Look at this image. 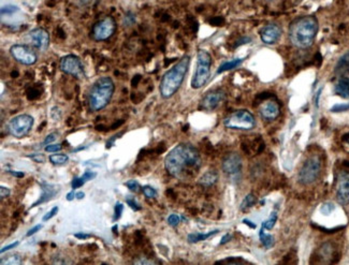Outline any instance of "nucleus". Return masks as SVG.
<instances>
[{"label": "nucleus", "instance_id": "f257e3e1", "mask_svg": "<svg viewBox=\"0 0 349 265\" xmlns=\"http://www.w3.org/2000/svg\"><path fill=\"white\" fill-rule=\"evenodd\" d=\"M165 167L171 176L178 179H188L195 176L200 170V154L191 144L180 143L167 155Z\"/></svg>", "mask_w": 349, "mask_h": 265}, {"label": "nucleus", "instance_id": "f03ea898", "mask_svg": "<svg viewBox=\"0 0 349 265\" xmlns=\"http://www.w3.org/2000/svg\"><path fill=\"white\" fill-rule=\"evenodd\" d=\"M318 30H319V23L315 16H300L289 24L288 38L294 47L299 50H306L314 44Z\"/></svg>", "mask_w": 349, "mask_h": 265}, {"label": "nucleus", "instance_id": "7ed1b4c3", "mask_svg": "<svg viewBox=\"0 0 349 265\" xmlns=\"http://www.w3.org/2000/svg\"><path fill=\"white\" fill-rule=\"evenodd\" d=\"M190 65V56L184 55L178 62L162 75L159 93L164 99H170L177 93L187 74Z\"/></svg>", "mask_w": 349, "mask_h": 265}, {"label": "nucleus", "instance_id": "20e7f679", "mask_svg": "<svg viewBox=\"0 0 349 265\" xmlns=\"http://www.w3.org/2000/svg\"><path fill=\"white\" fill-rule=\"evenodd\" d=\"M115 92V84L110 76H100L94 82L87 94V103L90 111L104 110L112 100Z\"/></svg>", "mask_w": 349, "mask_h": 265}, {"label": "nucleus", "instance_id": "39448f33", "mask_svg": "<svg viewBox=\"0 0 349 265\" xmlns=\"http://www.w3.org/2000/svg\"><path fill=\"white\" fill-rule=\"evenodd\" d=\"M212 56L206 50H199L197 54V64L195 73L191 79V88L200 89L208 83L210 76Z\"/></svg>", "mask_w": 349, "mask_h": 265}, {"label": "nucleus", "instance_id": "423d86ee", "mask_svg": "<svg viewBox=\"0 0 349 265\" xmlns=\"http://www.w3.org/2000/svg\"><path fill=\"white\" fill-rule=\"evenodd\" d=\"M222 124L226 128L231 130L249 131L256 127V118L248 110H238L226 116Z\"/></svg>", "mask_w": 349, "mask_h": 265}, {"label": "nucleus", "instance_id": "0eeeda50", "mask_svg": "<svg viewBox=\"0 0 349 265\" xmlns=\"http://www.w3.org/2000/svg\"><path fill=\"white\" fill-rule=\"evenodd\" d=\"M322 164L319 156L312 155L304 161L303 166L299 171V182L304 186L315 183L319 178L321 173Z\"/></svg>", "mask_w": 349, "mask_h": 265}, {"label": "nucleus", "instance_id": "6e6552de", "mask_svg": "<svg viewBox=\"0 0 349 265\" xmlns=\"http://www.w3.org/2000/svg\"><path fill=\"white\" fill-rule=\"evenodd\" d=\"M116 28V21L114 20V17L105 16L93 25L92 30H90V38L95 42L107 41L115 33Z\"/></svg>", "mask_w": 349, "mask_h": 265}, {"label": "nucleus", "instance_id": "1a4fd4ad", "mask_svg": "<svg viewBox=\"0 0 349 265\" xmlns=\"http://www.w3.org/2000/svg\"><path fill=\"white\" fill-rule=\"evenodd\" d=\"M34 127V117L29 114H20L12 117L7 125L9 134L16 138L28 135Z\"/></svg>", "mask_w": 349, "mask_h": 265}, {"label": "nucleus", "instance_id": "9d476101", "mask_svg": "<svg viewBox=\"0 0 349 265\" xmlns=\"http://www.w3.org/2000/svg\"><path fill=\"white\" fill-rule=\"evenodd\" d=\"M59 69L63 73L75 77L77 80L85 79V70H84L82 60L73 54L62 57L59 62Z\"/></svg>", "mask_w": 349, "mask_h": 265}, {"label": "nucleus", "instance_id": "9b49d317", "mask_svg": "<svg viewBox=\"0 0 349 265\" xmlns=\"http://www.w3.org/2000/svg\"><path fill=\"white\" fill-rule=\"evenodd\" d=\"M9 52L11 57L23 66H34L38 62V55L35 49L27 44H13Z\"/></svg>", "mask_w": 349, "mask_h": 265}, {"label": "nucleus", "instance_id": "f8f14e48", "mask_svg": "<svg viewBox=\"0 0 349 265\" xmlns=\"http://www.w3.org/2000/svg\"><path fill=\"white\" fill-rule=\"evenodd\" d=\"M226 100V93L220 88L212 89L203 96L200 101V108L207 112H213Z\"/></svg>", "mask_w": 349, "mask_h": 265}, {"label": "nucleus", "instance_id": "ddd939ff", "mask_svg": "<svg viewBox=\"0 0 349 265\" xmlns=\"http://www.w3.org/2000/svg\"><path fill=\"white\" fill-rule=\"evenodd\" d=\"M336 200L339 204L345 206L349 204V172L340 171L335 182Z\"/></svg>", "mask_w": 349, "mask_h": 265}, {"label": "nucleus", "instance_id": "4468645a", "mask_svg": "<svg viewBox=\"0 0 349 265\" xmlns=\"http://www.w3.org/2000/svg\"><path fill=\"white\" fill-rule=\"evenodd\" d=\"M28 38L33 43V46L37 51L44 53L49 49L51 38L50 33L46 29L38 27L30 30L28 33Z\"/></svg>", "mask_w": 349, "mask_h": 265}, {"label": "nucleus", "instance_id": "2eb2a0df", "mask_svg": "<svg viewBox=\"0 0 349 265\" xmlns=\"http://www.w3.org/2000/svg\"><path fill=\"white\" fill-rule=\"evenodd\" d=\"M282 34V30L279 24L269 23L264 25L259 32L260 39L264 44L274 45L280 40Z\"/></svg>", "mask_w": 349, "mask_h": 265}, {"label": "nucleus", "instance_id": "dca6fc26", "mask_svg": "<svg viewBox=\"0 0 349 265\" xmlns=\"http://www.w3.org/2000/svg\"><path fill=\"white\" fill-rule=\"evenodd\" d=\"M280 104L275 99H267L258 107L260 116L262 119L268 122H273L280 115Z\"/></svg>", "mask_w": 349, "mask_h": 265}, {"label": "nucleus", "instance_id": "f3484780", "mask_svg": "<svg viewBox=\"0 0 349 265\" xmlns=\"http://www.w3.org/2000/svg\"><path fill=\"white\" fill-rule=\"evenodd\" d=\"M222 171L231 177L238 176L242 170V159L238 154H230L222 161Z\"/></svg>", "mask_w": 349, "mask_h": 265}, {"label": "nucleus", "instance_id": "a211bd4d", "mask_svg": "<svg viewBox=\"0 0 349 265\" xmlns=\"http://www.w3.org/2000/svg\"><path fill=\"white\" fill-rule=\"evenodd\" d=\"M334 73L340 77L345 76L349 73V51L346 52L344 55H342L338 60L334 68Z\"/></svg>", "mask_w": 349, "mask_h": 265}, {"label": "nucleus", "instance_id": "6ab92c4d", "mask_svg": "<svg viewBox=\"0 0 349 265\" xmlns=\"http://www.w3.org/2000/svg\"><path fill=\"white\" fill-rule=\"evenodd\" d=\"M334 93L343 99H349V77H340L334 86Z\"/></svg>", "mask_w": 349, "mask_h": 265}, {"label": "nucleus", "instance_id": "aec40b11", "mask_svg": "<svg viewBox=\"0 0 349 265\" xmlns=\"http://www.w3.org/2000/svg\"><path fill=\"white\" fill-rule=\"evenodd\" d=\"M56 192H57V189L54 188L53 186H51V185H43V187H42V196L40 197V199L37 202L33 204L32 207H30V208L35 207L37 205H39V204H42V203H44V202H47L49 200H51V199L56 195Z\"/></svg>", "mask_w": 349, "mask_h": 265}, {"label": "nucleus", "instance_id": "412c9836", "mask_svg": "<svg viewBox=\"0 0 349 265\" xmlns=\"http://www.w3.org/2000/svg\"><path fill=\"white\" fill-rule=\"evenodd\" d=\"M218 232H219V230L209 231V232H208V233H199V232L190 233V234H188L187 240H188L189 243H191V244H196V243L202 242V240H207L208 238H209L210 236L215 235V234H217Z\"/></svg>", "mask_w": 349, "mask_h": 265}, {"label": "nucleus", "instance_id": "4be33fe9", "mask_svg": "<svg viewBox=\"0 0 349 265\" xmlns=\"http://www.w3.org/2000/svg\"><path fill=\"white\" fill-rule=\"evenodd\" d=\"M218 180V174L216 171H208L199 179V184L203 187H210Z\"/></svg>", "mask_w": 349, "mask_h": 265}, {"label": "nucleus", "instance_id": "5701e85b", "mask_svg": "<svg viewBox=\"0 0 349 265\" xmlns=\"http://www.w3.org/2000/svg\"><path fill=\"white\" fill-rule=\"evenodd\" d=\"M243 60H244L243 58H237L233 60H227V62H224L219 66L217 71H216V74H220V73H224L226 71L233 70L234 68L239 67V66L243 63Z\"/></svg>", "mask_w": 349, "mask_h": 265}, {"label": "nucleus", "instance_id": "b1692460", "mask_svg": "<svg viewBox=\"0 0 349 265\" xmlns=\"http://www.w3.org/2000/svg\"><path fill=\"white\" fill-rule=\"evenodd\" d=\"M0 264L1 265H4V264L5 265H19V264H22V258L20 255H17V254L9 255L4 259H1Z\"/></svg>", "mask_w": 349, "mask_h": 265}, {"label": "nucleus", "instance_id": "393cba45", "mask_svg": "<svg viewBox=\"0 0 349 265\" xmlns=\"http://www.w3.org/2000/svg\"><path fill=\"white\" fill-rule=\"evenodd\" d=\"M259 238L266 248H271V247H272L274 244V237L271 235V234H268V233L264 232L263 229H260Z\"/></svg>", "mask_w": 349, "mask_h": 265}, {"label": "nucleus", "instance_id": "a878e982", "mask_svg": "<svg viewBox=\"0 0 349 265\" xmlns=\"http://www.w3.org/2000/svg\"><path fill=\"white\" fill-rule=\"evenodd\" d=\"M50 161L52 162L53 165H57V166H62L67 164L69 157L66 154H55V155H51L50 156Z\"/></svg>", "mask_w": 349, "mask_h": 265}, {"label": "nucleus", "instance_id": "bb28decb", "mask_svg": "<svg viewBox=\"0 0 349 265\" xmlns=\"http://www.w3.org/2000/svg\"><path fill=\"white\" fill-rule=\"evenodd\" d=\"M256 203V198L254 195H247L245 198H244V200L242 202V204H241V210H246V209H248L250 207L254 206V204Z\"/></svg>", "mask_w": 349, "mask_h": 265}, {"label": "nucleus", "instance_id": "cd10ccee", "mask_svg": "<svg viewBox=\"0 0 349 265\" xmlns=\"http://www.w3.org/2000/svg\"><path fill=\"white\" fill-rule=\"evenodd\" d=\"M137 21V16L134 12L128 11L126 12L124 17H123V25L125 27H131Z\"/></svg>", "mask_w": 349, "mask_h": 265}, {"label": "nucleus", "instance_id": "c85d7f7f", "mask_svg": "<svg viewBox=\"0 0 349 265\" xmlns=\"http://www.w3.org/2000/svg\"><path fill=\"white\" fill-rule=\"evenodd\" d=\"M276 220H278V214H276V213H272V214H271V216L269 217L268 220L262 222L261 228H262V229H266V230H271V229L274 228Z\"/></svg>", "mask_w": 349, "mask_h": 265}, {"label": "nucleus", "instance_id": "c756f323", "mask_svg": "<svg viewBox=\"0 0 349 265\" xmlns=\"http://www.w3.org/2000/svg\"><path fill=\"white\" fill-rule=\"evenodd\" d=\"M142 191H143V195L145 196L147 199H155V198H157V191H156V189H154L152 186H143L142 187Z\"/></svg>", "mask_w": 349, "mask_h": 265}, {"label": "nucleus", "instance_id": "7c9ffc66", "mask_svg": "<svg viewBox=\"0 0 349 265\" xmlns=\"http://www.w3.org/2000/svg\"><path fill=\"white\" fill-rule=\"evenodd\" d=\"M182 220H186L184 217L176 215V214H171L169 217H168V224L171 227H176L178 226V224Z\"/></svg>", "mask_w": 349, "mask_h": 265}, {"label": "nucleus", "instance_id": "2f4dec72", "mask_svg": "<svg viewBox=\"0 0 349 265\" xmlns=\"http://www.w3.org/2000/svg\"><path fill=\"white\" fill-rule=\"evenodd\" d=\"M126 187H127V188L132 192H139L141 188L139 182L136 179H130L128 182H126Z\"/></svg>", "mask_w": 349, "mask_h": 265}, {"label": "nucleus", "instance_id": "473e14b6", "mask_svg": "<svg viewBox=\"0 0 349 265\" xmlns=\"http://www.w3.org/2000/svg\"><path fill=\"white\" fill-rule=\"evenodd\" d=\"M123 210H124V205L120 202H117L115 204V208H114V218H113V221H117L120 217H122V214H123Z\"/></svg>", "mask_w": 349, "mask_h": 265}, {"label": "nucleus", "instance_id": "72a5a7b5", "mask_svg": "<svg viewBox=\"0 0 349 265\" xmlns=\"http://www.w3.org/2000/svg\"><path fill=\"white\" fill-rule=\"evenodd\" d=\"M44 149L46 153H58L63 149V145L62 144H49Z\"/></svg>", "mask_w": 349, "mask_h": 265}, {"label": "nucleus", "instance_id": "f704fd0d", "mask_svg": "<svg viewBox=\"0 0 349 265\" xmlns=\"http://www.w3.org/2000/svg\"><path fill=\"white\" fill-rule=\"evenodd\" d=\"M334 209H335L334 204H332V203H326V204H323V205L321 206L320 212H321L323 215H330L331 213L333 212Z\"/></svg>", "mask_w": 349, "mask_h": 265}, {"label": "nucleus", "instance_id": "c9c22d12", "mask_svg": "<svg viewBox=\"0 0 349 265\" xmlns=\"http://www.w3.org/2000/svg\"><path fill=\"white\" fill-rule=\"evenodd\" d=\"M58 210H59L58 206H54V207L50 210V212H47V213L43 216V218H42V221H43V222H45V221H49L50 219H52V218H53L54 216L57 215Z\"/></svg>", "mask_w": 349, "mask_h": 265}, {"label": "nucleus", "instance_id": "e433bc0d", "mask_svg": "<svg viewBox=\"0 0 349 265\" xmlns=\"http://www.w3.org/2000/svg\"><path fill=\"white\" fill-rule=\"evenodd\" d=\"M86 182L82 178V176L81 177H74L73 180H72V183H71V187H72V189H77V188H81V187Z\"/></svg>", "mask_w": 349, "mask_h": 265}, {"label": "nucleus", "instance_id": "4c0bfd02", "mask_svg": "<svg viewBox=\"0 0 349 265\" xmlns=\"http://www.w3.org/2000/svg\"><path fill=\"white\" fill-rule=\"evenodd\" d=\"M28 157L34 160L35 162H37V164H43V162H45V157H44V155H42V154H34V155H28Z\"/></svg>", "mask_w": 349, "mask_h": 265}, {"label": "nucleus", "instance_id": "58836bf2", "mask_svg": "<svg viewBox=\"0 0 349 265\" xmlns=\"http://www.w3.org/2000/svg\"><path fill=\"white\" fill-rule=\"evenodd\" d=\"M58 136H59V133H57V132H53V133H50L49 135L45 137L43 144H44V145H49V144L53 143L54 141H56Z\"/></svg>", "mask_w": 349, "mask_h": 265}, {"label": "nucleus", "instance_id": "ea45409f", "mask_svg": "<svg viewBox=\"0 0 349 265\" xmlns=\"http://www.w3.org/2000/svg\"><path fill=\"white\" fill-rule=\"evenodd\" d=\"M130 198H131V197H128V199H127V204H128V205H129L132 209H134V210H140V209H141V206L135 201V199H130Z\"/></svg>", "mask_w": 349, "mask_h": 265}, {"label": "nucleus", "instance_id": "a19ab883", "mask_svg": "<svg viewBox=\"0 0 349 265\" xmlns=\"http://www.w3.org/2000/svg\"><path fill=\"white\" fill-rule=\"evenodd\" d=\"M96 176H97V174H96L95 172H93V171H86V172L84 173L83 175H82V178H83L84 180H85V182H88V180L94 179Z\"/></svg>", "mask_w": 349, "mask_h": 265}, {"label": "nucleus", "instance_id": "79ce46f5", "mask_svg": "<svg viewBox=\"0 0 349 265\" xmlns=\"http://www.w3.org/2000/svg\"><path fill=\"white\" fill-rule=\"evenodd\" d=\"M10 194H11V191L9 188H7V187H3V186L0 187V199H1V200H3V199H5V198H8L10 196Z\"/></svg>", "mask_w": 349, "mask_h": 265}, {"label": "nucleus", "instance_id": "37998d69", "mask_svg": "<svg viewBox=\"0 0 349 265\" xmlns=\"http://www.w3.org/2000/svg\"><path fill=\"white\" fill-rule=\"evenodd\" d=\"M41 229H42V225H37V226H35L33 229H30V230L26 233V236H27V237H29V236L34 235V234H35V233H37L38 231H40Z\"/></svg>", "mask_w": 349, "mask_h": 265}, {"label": "nucleus", "instance_id": "c03bdc74", "mask_svg": "<svg viewBox=\"0 0 349 265\" xmlns=\"http://www.w3.org/2000/svg\"><path fill=\"white\" fill-rule=\"evenodd\" d=\"M19 244H20L19 242H15V243H12V244H10V245H8V246H4V247H2V249L0 250V252H1V254H4L5 251H9L10 249L15 248L16 246H19Z\"/></svg>", "mask_w": 349, "mask_h": 265}, {"label": "nucleus", "instance_id": "a18cd8bd", "mask_svg": "<svg viewBox=\"0 0 349 265\" xmlns=\"http://www.w3.org/2000/svg\"><path fill=\"white\" fill-rule=\"evenodd\" d=\"M96 0H76V2H77V4L80 5V7H87V5L92 4Z\"/></svg>", "mask_w": 349, "mask_h": 265}, {"label": "nucleus", "instance_id": "49530a36", "mask_svg": "<svg viewBox=\"0 0 349 265\" xmlns=\"http://www.w3.org/2000/svg\"><path fill=\"white\" fill-rule=\"evenodd\" d=\"M231 238H232L231 234H226V235L222 236V238H221V240H220V245L227 244L228 242H229V240H231Z\"/></svg>", "mask_w": 349, "mask_h": 265}, {"label": "nucleus", "instance_id": "de8ad7c7", "mask_svg": "<svg viewBox=\"0 0 349 265\" xmlns=\"http://www.w3.org/2000/svg\"><path fill=\"white\" fill-rule=\"evenodd\" d=\"M74 236L76 238H79V239H87V238L90 237L89 234H85V233H82V232L81 233H75Z\"/></svg>", "mask_w": 349, "mask_h": 265}, {"label": "nucleus", "instance_id": "09e8293b", "mask_svg": "<svg viewBox=\"0 0 349 265\" xmlns=\"http://www.w3.org/2000/svg\"><path fill=\"white\" fill-rule=\"evenodd\" d=\"M217 263H237V264H239V263H248V262H246V261H244V260L231 261V260H229V259H226V260H224V261H218Z\"/></svg>", "mask_w": 349, "mask_h": 265}, {"label": "nucleus", "instance_id": "8fccbe9b", "mask_svg": "<svg viewBox=\"0 0 349 265\" xmlns=\"http://www.w3.org/2000/svg\"><path fill=\"white\" fill-rule=\"evenodd\" d=\"M10 173L13 176L19 177V178H22V177H24V175H25V174H24L23 172H20V171H10Z\"/></svg>", "mask_w": 349, "mask_h": 265}, {"label": "nucleus", "instance_id": "3c124183", "mask_svg": "<svg viewBox=\"0 0 349 265\" xmlns=\"http://www.w3.org/2000/svg\"><path fill=\"white\" fill-rule=\"evenodd\" d=\"M75 194H76V192H74V189H72V191L69 192V194L67 195V200L68 201L73 200V199L75 198Z\"/></svg>", "mask_w": 349, "mask_h": 265}, {"label": "nucleus", "instance_id": "603ef678", "mask_svg": "<svg viewBox=\"0 0 349 265\" xmlns=\"http://www.w3.org/2000/svg\"><path fill=\"white\" fill-rule=\"evenodd\" d=\"M85 197V194H84L83 191H80V192H76L75 194V198L76 199H79V200H82V199Z\"/></svg>", "mask_w": 349, "mask_h": 265}, {"label": "nucleus", "instance_id": "864d4df0", "mask_svg": "<svg viewBox=\"0 0 349 265\" xmlns=\"http://www.w3.org/2000/svg\"><path fill=\"white\" fill-rule=\"evenodd\" d=\"M348 142H349V138H348Z\"/></svg>", "mask_w": 349, "mask_h": 265}]
</instances>
